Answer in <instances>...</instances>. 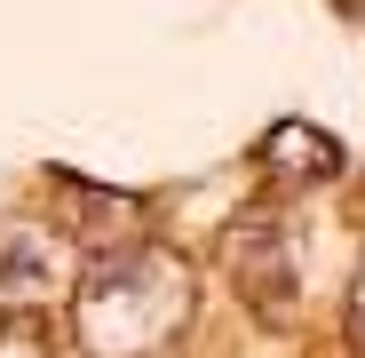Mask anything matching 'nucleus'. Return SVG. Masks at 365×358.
<instances>
[{"instance_id": "nucleus-2", "label": "nucleus", "mask_w": 365, "mask_h": 358, "mask_svg": "<svg viewBox=\"0 0 365 358\" xmlns=\"http://www.w3.org/2000/svg\"><path fill=\"white\" fill-rule=\"evenodd\" d=\"M222 263H230L238 294H247L270 327L294 319L302 255H294V223H286V207H247V215H230V231H222Z\"/></svg>"}, {"instance_id": "nucleus-5", "label": "nucleus", "mask_w": 365, "mask_h": 358, "mask_svg": "<svg viewBox=\"0 0 365 358\" xmlns=\"http://www.w3.org/2000/svg\"><path fill=\"white\" fill-rule=\"evenodd\" d=\"M0 358H56V327L40 311H9L0 319Z\"/></svg>"}, {"instance_id": "nucleus-4", "label": "nucleus", "mask_w": 365, "mask_h": 358, "mask_svg": "<svg viewBox=\"0 0 365 358\" xmlns=\"http://www.w3.org/2000/svg\"><path fill=\"white\" fill-rule=\"evenodd\" d=\"M262 167L270 175H302V184H334L349 159H341V144L326 128H310V119H278V128L262 136Z\"/></svg>"}, {"instance_id": "nucleus-1", "label": "nucleus", "mask_w": 365, "mask_h": 358, "mask_svg": "<svg viewBox=\"0 0 365 358\" xmlns=\"http://www.w3.org/2000/svg\"><path fill=\"white\" fill-rule=\"evenodd\" d=\"M191 263L135 239V247L88 255L80 287H72V342L80 358H159L182 327H191Z\"/></svg>"}, {"instance_id": "nucleus-6", "label": "nucleus", "mask_w": 365, "mask_h": 358, "mask_svg": "<svg viewBox=\"0 0 365 358\" xmlns=\"http://www.w3.org/2000/svg\"><path fill=\"white\" fill-rule=\"evenodd\" d=\"M349 334L365 342V263H357V287H349Z\"/></svg>"}, {"instance_id": "nucleus-3", "label": "nucleus", "mask_w": 365, "mask_h": 358, "mask_svg": "<svg viewBox=\"0 0 365 358\" xmlns=\"http://www.w3.org/2000/svg\"><path fill=\"white\" fill-rule=\"evenodd\" d=\"M88 263H72V247L40 223H9L0 231V303L9 311H48L56 294H72Z\"/></svg>"}]
</instances>
